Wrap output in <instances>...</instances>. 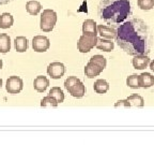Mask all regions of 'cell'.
Wrapping results in <instances>:
<instances>
[{
	"label": "cell",
	"mask_w": 154,
	"mask_h": 145,
	"mask_svg": "<svg viewBox=\"0 0 154 145\" xmlns=\"http://www.w3.org/2000/svg\"><path fill=\"white\" fill-rule=\"evenodd\" d=\"M116 42L131 56L148 55L153 38L150 27L140 18H131L117 28Z\"/></svg>",
	"instance_id": "6da1fadb"
},
{
	"label": "cell",
	"mask_w": 154,
	"mask_h": 145,
	"mask_svg": "<svg viewBox=\"0 0 154 145\" xmlns=\"http://www.w3.org/2000/svg\"><path fill=\"white\" fill-rule=\"evenodd\" d=\"M100 18L110 27L120 26L132 13L130 0H101L97 7Z\"/></svg>",
	"instance_id": "7a4b0ae2"
},
{
	"label": "cell",
	"mask_w": 154,
	"mask_h": 145,
	"mask_svg": "<svg viewBox=\"0 0 154 145\" xmlns=\"http://www.w3.org/2000/svg\"><path fill=\"white\" fill-rule=\"evenodd\" d=\"M64 87L74 98H82L86 94V86L76 76H69L64 81Z\"/></svg>",
	"instance_id": "3957f363"
},
{
	"label": "cell",
	"mask_w": 154,
	"mask_h": 145,
	"mask_svg": "<svg viewBox=\"0 0 154 145\" xmlns=\"http://www.w3.org/2000/svg\"><path fill=\"white\" fill-rule=\"evenodd\" d=\"M57 23V13L51 9H45L41 15L40 28L44 32H51Z\"/></svg>",
	"instance_id": "277c9868"
},
{
	"label": "cell",
	"mask_w": 154,
	"mask_h": 145,
	"mask_svg": "<svg viewBox=\"0 0 154 145\" xmlns=\"http://www.w3.org/2000/svg\"><path fill=\"white\" fill-rule=\"evenodd\" d=\"M99 38L97 36H90V34H82L77 42V48L80 53H88L97 44Z\"/></svg>",
	"instance_id": "5b68a950"
},
{
	"label": "cell",
	"mask_w": 154,
	"mask_h": 145,
	"mask_svg": "<svg viewBox=\"0 0 154 145\" xmlns=\"http://www.w3.org/2000/svg\"><path fill=\"white\" fill-rule=\"evenodd\" d=\"M24 87V82L19 76L12 75L7 80V85H5V89L9 94L16 95L23 90Z\"/></svg>",
	"instance_id": "8992f818"
},
{
	"label": "cell",
	"mask_w": 154,
	"mask_h": 145,
	"mask_svg": "<svg viewBox=\"0 0 154 145\" xmlns=\"http://www.w3.org/2000/svg\"><path fill=\"white\" fill-rule=\"evenodd\" d=\"M51 42L45 36H35L32 39V48L38 53H44L49 48Z\"/></svg>",
	"instance_id": "52a82bcc"
},
{
	"label": "cell",
	"mask_w": 154,
	"mask_h": 145,
	"mask_svg": "<svg viewBox=\"0 0 154 145\" xmlns=\"http://www.w3.org/2000/svg\"><path fill=\"white\" fill-rule=\"evenodd\" d=\"M47 73L49 76H51V79H55V80H58V79H61V77L64 75L65 73V67L62 63H58V61H55V63H51L48 65L47 67Z\"/></svg>",
	"instance_id": "ba28073f"
},
{
	"label": "cell",
	"mask_w": 154,
	"mask_h": 145,
	"mask_svg": "<svg viewBox=\"0 0 154 145\" xmlns=\"http://www.w3.org/2000/svg\"><path fill=\"white\" fill-rule=\"evenodd\" d=\"M150 58L148 55H138V56H134L132 60L133 67L137 70H142L144 68H147L150 65Z\"/></svg>",
	"instance_id": "9c48e42d"
},
{
	"label": "cell",
	"mask_w": 154,
	"mask_h": 145,
	"mask_svg": "<svg viewBox=\"0 0 154 145\" xmlns=\"http://www.w3.org/2000/svg\"><path fill=\"white\" fill-rule=\"evenodd\" d=\"M103 70L104 69L100 67V66L89 61V63L86 65V67H85V74H86L87 77H89V79H93V77L101 74V73L103 72Z\"/></svg>",
	"instance_id": "30bf717a"
},
{
	"label": "cell",
	"mask_w": 154,
	"mask_h": 145,
	"mask_svg": "<svg viewBox=\"0 0 154 145\" xmlns=\"http://www.w3.org/2000/svg\"><path fill=\"white\" fill-rule=\"evenodd\" d=\"M97 32L102 36L103 39H116L117 36V29H115L113 27L106 26V25H99L97 26Z\"/></svg>",
	"instance_id": "8fae6325"
},
{
	"label": "cell",
	"mask_w": 154,
	"mask_h": 145,
	"mask_svg": "<svg viewBox=\"0 0 154 145\" xmlns=\"http://www.w3.org/2000/svg\"><path fill=\"white\" fill-rule=\"evenodd\" d=\"M82 34L97 36V25L93 19H86L82 23Z\"/></svg>",
	"instance_id": "7c38bea8"
},
{
	"label": "cell",
	"mask_w": 154,
	"mask_h": 145,
	"mask_svg": "<svg viewBox=\"0 0 154 145\" xmlns=\"http://www.w3.org/2000/svg\"><path fill=\"white\" fill-rule=\"evenodd\" d=\"M48 85H49V80L44 75H38L34 79L33 81V87L34 89L38 92H44L47 89Z\"/></svg>",
	"instance_id": "4fadbf2b"
},
{
	"label": "cell",
	"mask_w": 154,
	"mask_h": 145,
	"mask_svg": "<svg viewBox=\"0 0 154 145\" xmlns=\"http://www.w3.org/2000/svg\"><path fill=\"white\" fill-rule=\"evenodd\" d=\"M154 85V76L151 73L143 72L139 75V86L142 88H150Z\"/></svg>",
	"instance_id": "5bb4252c"
},
{
	"label": "cell",
	"mask_w": 154,
	"mask_h": 145,
	"mask_svg": "<svg viewBox=\"0 0 154 145\" xmlns=\"http://www.w3.org/2000/svg\"><path fill=\"white\" fill-rule=\"evenodd\" d=\"M14 46L18 53H24L28 50V39L23 36L16 37L14 40Z\"/></svg>",
	"instance_id": "9a60e30c"
},
{
	"label": "cell",
	"mask_w": 154,
	"mask_h": 145,
	"mask_svg": "<svg viewBox=\"0 0 154 145\" xmlns=\"http://www.w3.org/2000/svg\"><path fill=\"white\" fill-rule=\"evenodd\" d=\"M11 50V38L9 34H0V53L5 54Z\"/></svg>",
	"instance_id": "2e32d148"
},
{
	"label": "cell",
	"mask_w": 154,
	"mask_h": 145,
	"mask_svg": "<svg viewBox=\"0 0 154 145\" xmlns=\"http://www.w3.org/2000/svg\"><path fill=\"white\" fill-rule=\"evenodd\" d=\"M42 9L41 3L36 0H29L26 3V10L30 15H38Z\"/></svg>",
	"instance_id": "e0dca14e"
},
{
	"label": "cell",
	"mask_w": 154,
	"mask_h": 145,
	"mask_svg": "<svg viewBox=\"0 0 154 145\" xmlns=\"http://www.w3.org/2000/svg\"><path fill=\"white\" fill-rule=\"evenodd\" d=\"M96 47L101 50V51L104 52H111L115 47V44L111 40H108V39H99L97 41V44H96Z\"/></svg>",
	"instance_id": "ac0fdd59"
},
{
	"label": "cell",
	"mask_w": 154,
	"mask_h": 145,
	"mask_svg": "<svg viewBox=\"0 0 154 145\" xmlns=\"http://www.w3.org/2000/svg\"><path fill=\"white\" fill-rule=\"evenodd\" d=\"M14 23V18L13 15L10 13H2L0 15V28L2 29H8L12 26Z\"/></svg>",
	"instance_id": "d6986e66"
},
{
	"label": "cell",
	"mask_w": 154,
	"mask_h": 145,
	"mask_svg": "<svg viewBox=\"0 0 154 145\" xmlns=\"http://www.w3.org/2000/svg\"><path fill=\"white\" fill-rule=\"evenodd\" d=\"M93 88L97 94L103 95V94H106V92H108L109 84H108L107 81L100 79V80L95 81V83H94V85H93Z\"/></svg>",
	"instance_id": "ffe728a7"
},
{
	"label": "cell",
	"mask_w": 154,
	"mask_h": 145,
	"mask_svg": "<svg viewBox=\"0 0 154 145\" xmlns=\"http://www.w3.org/2000/svg\"><path fill=\"white\" fill-rule=\"evenodd\" d=\"M128 101L130 103V106H137V108H142L144 105V100L141 96L135 94L131 95L128 98Z\"/></svg>",
	"instance_id": "44dd1931"
},
{
	"label": "cell",
	"mask_w": 154,
	"mask_h": 145,
	"mask_svg": "<svg viewBox=\"0 0 154 145\" xmlns=\"http://www.w3.org/2000/svg\"><path fill=\"white\" fill-rule=\"evenodd\" d=\"M48 95L54 97L58 101V103H62V102L64 101V94H63V90L61 89L60 87H58V86L53 87V88L49 90V94Z\"/></svg>",
	"instance_id": "7402d4cb"
},
{
	"label": "cell",
	"mask_w": 154,
	"mask_h": 145,
	"mask_svg": "<svg viewBox=\"0 0 154 145\" xmlns=\"http://www.w3.org/2000/svg\"><path fill=\"white\" fill-rule=\"evenodd\" d=\"M126 85L133 89H137L139 88V75L137 74H132L126 79Z\"/></svg>",
	"instance_id": "603a6c76"
},
{
	"label": "cell",
	"mask_w": 154,
	"mask_h": 145,
	"mask_svg": "<svg viewBox=\"0 0 154 145\" xmlns=\"http://www.w3.org/2000/svg\"><path fill=\"white\" fill-rule=\"evenodd\" d=\"M89 61H91V63H94L95 65L100 66V67L103 68V69H105L106 65H107V60H106V58L104 57V56H102V55H94V56H92V57L90 58Z\"/></svg>",
	"instance_id": "cb8c5ba5"
},
{
	"label": "cell",
	"mask_w": 154,
	"mask_h": 145,
	"mask_svg": "<svg viewBox=\"0 0 154 145\" xmlns=\"http://www.w3.org/2000/svg\"><path fill=\"white\" fill-rule=\"evenodd\" d=\"M58 101L54 98V97L51 96H46L44 97L43 99L41 100V106H54V108H56V106L58 105Z\"/></svg>",
	"instance_id": "d4e9b609"
},
{
	"label": "cell",
	"mask_w": 154,
	"mask_h": 145,
	"mask_svg": "<svg viewBox=\"0 0 154 145\" xmlns=\"http://www.w3.org/2000/svg\"><path fill=\"white\" fill-rule=\"evenodd\" d=\"M137 3L138 7L144 11H149L154 8V0H138Z\"/></svg>",
	"instance_id": "484cf974"
},
{
	"label": "cell",
	"mask_w": 154,
	"mask_h": 145,
	"mask_svg": "<svg viewBox=\"0 0 154 145\" xmlns=\"http://www.w3.org/2000/svg\"><path fill=\"white\" fill-rule=\"evenodd\" d=\"M119 106H124V108H128L130 103H128V99L126 100H119L115 103V108H119Z\"/></svg>",
	"instance_id": "4316f807"
},
{
	"label": "cell",
	"mask_w": 154,
	"mask_h": 145,
	"mask_svg": "<svg viewBox=\"0 0 154 145\" xmlns=\"http://www.w3.org/2000/svg\"><path fill=\"white\" fill-rule=\"evenodd\" d=\"M11 1H13V0H0V5H8Z\"/></svg>",
	"instance_id": "83f0119b"
},
{
	"label": "cell",
	"mask_w": 154,
	"mask_h": 145,
	"mask_svg": "<svg viewBox=\"0 0 154 145\" xmlns=\"http://www.w3.org/2000/svg\"><path fill=\"white\" fill-rule=\"evenodd\" d=\"M150 69H151L152 71H154V59L150 63Z\"/></svg>",
	"instance_id": "f1b7e54d"
},
{
	"label": "cell",
	"mask_w": 154,
	"mask_h": 145,
	"mask_svg": "<svg viewBox=\"0 0 154 145\" xmlns=\"http://www.w3.org/2000/svg\"><path fill=\"white\" fill-rule=\"evenodd\" d=\"M2 59H0V69H1V68H2Z\"/></svg>",
	"instance_id": "f546056e"
},
{
	"label": "cell",
	"mask_w": 154,
	"mask_h": 145,
	"mask_svg": "<svg viewBox=\"0 0 154 145\" xmlns=\"http://www.w3.org/2000/svg\"><path fill=\"white\" fill-rule=\"evenodd\" d=\"M2 87V80H1V77H0V88Z\"/></svg>",
	"instance_id": "4dcf8cb0"
}]
</instances>
